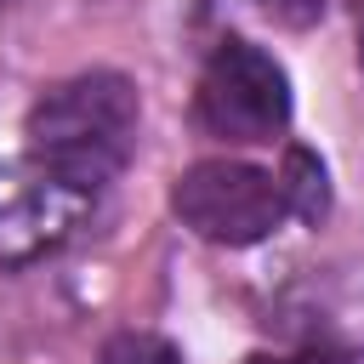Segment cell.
Masks as SVG:
<instances>
[{
  "label": "cell",
  "instance_id": "1",
  "mask_svg": "<svg viewBox=\"0 0 364 364\" xmlns=\"http://www.w3.org/2000/svg\"><path fill=\"white\" fill-rule=\"evenodd\" d=\"M136 125H142V102L136 85L114 68H85L74 80H57L34 108H28V159H40L46 171H57L63 182L102 193L131 148H136Z\"/></svg>",
  "mask_w": 364,
  "mask_h": 364
},
{
  "label": "cell",
  "instance_id": "2",
  "mask_svg": "<svg viewBox=\"0 0 364 364\" xmlns=\"http://www.w3.org/2000/svg\"><path fill=\"white\" fill-rule=\"evenodd\" d=\"M171 210L182 216V228H193L210 245H256L290 216L279 176H267L245 159L188 165L171 188Z\"/></svg>",
  "mask_w": 364,
  "mask_h": 364
},
{
  "label": "cell",
  "instance_id": "3",
  "mask_svg": "<svg viewBox=\"0 0 364 364\" xmlns=\"http://www.w3.org/2000/svg\"><path fill=\"white\" fill-rule=\"evenodd\" d=\"M199 125L222 142H273L290 125L284 68L250 40H222L199 74Z\"/></svg>",
  "mask_w": 364,
  "mask_h": 364
},
{
  "label": "cell",
  "instance_id": "4",
  "mask_svg": "<svg viewBox=\"0 0 364 364\" xmlns=\"http://www.w3.org/2000/svg\"><path fill=\"white\" fill-rule=\"evenodd\" d=\"M91 199L97 193L63 182L40 159L0 165V262L6 267H28V262L63 250L74 239V228L85 222Z\"/></svg>",
  "mask_w": 364,
  "mask_h": 364
},
{
  "label": "cell",
  "instance_id": "5",
  "mask_svg": "<svg viewBox=\"0 0 364 364\" xmlns=\"http://www.w3.org/2000/svg\"><path fill=\"white\" fill-rule=\"evenodd\" d=\"M279 188H284L290 216H301V222H318V216H324V165H318L307 148H290V154H284Z\"/></svg>",
  "mask_w": 364,
  "mask_h": 364
},
{
  "label": "cell",
  "instance_id": "6",
  "mask_svg": "<svg viewBox=\"0 0 364 364\" xmlns=\"http://www.w3.org/2000/svg\"><path fill=\"white\" fill-rule=\"evenodd\" d=\"M97 364H182V353L165 341V336H148V330H119L102 341Z\"/></svg>",
  "mask_w": 364,
  "mask_h": 364
},
{
  "label": "cell",
  "instance_id": "7",
  "mask_svg": "<svg viewBox=\"0 0 364 364\" xmlns=\"http://www.w3.org/2000/svg\"><path fill=\"white\" fill-rule=\"evenodd\" d=\"M256 6H267V11L284 17V23H307V17L324 11V0H256Z\"/></svg>",
  "mask_w": 364,
  "mask_h": 364
},
{
  "label": "cell",
  "instance_id": "8",
  "mask_svg": "<svg viewBox=\"0 0 364 364\" xmlns=\"http://www.w3.org/2000/svg\"><path fill=\"white\" fill-rule=\"evenodd\" d=\"M245 364H324V358H313V353H296V358H273V353H256V358H245Z\"/></svg>",
  "mask_w": 364,
  "mask_h": 364
},
{
  "label": "cell",
  "instance_id": "9",
  "mask_svg": "<svg viewBox=\"0 0 364 364\" xmlns=\"http://www.w3.org/2000/svg\"><path fill=\"white\" fill-rule=\"evenodd\" d=\"M353 34H358V68H364V0H353Z\"/></svg>",
  "mask_w": 364,
  "mask_h": 364
}]
</instances>
